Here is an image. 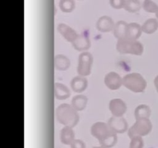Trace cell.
Returning a JSON list of instances; mask_svg holds the SVG:
<instances>
[{
  "label": "cell",
  "mask_w": 158,
  "mask_h": 148,
  "mask_svg": "<svg viewBox=\"0 0 158 148\" xmlns=\"http://www.w3.org/2000/svg\"><path fill=\"white\" fill-rule=\"evenodd\" d=\"M109 109L114 117H123L127 111V105L121 99H113L109 103Z\"/></svg>",
  "instance_id": "9c48e42d"
},
{
  "label": "cell",
  "mask_w": 158,
  "mask_h": 148,
  "mask_svg": "<svg viewBox=\"0 0 158 148\" xmlns=\"http://www.w3.org/2000/svg\"><path fill=\"white\" fill-rule=\"evenodd\" d=\"M158 29V20L157 18H151L144 22L142 25V30L147 34H152Z\"/></svg>",
  "instance_id": "44dd1931"
},
{
  "label": "cell",
  "mask_w": 158,
  "mask_h": 148,
  "mask_svg": "<svg viewBox=\"0 0 158 148\" xmlns=\"http://www.w3.org/2000/svg\"><path fill=\"white\" fill-rule=\"evenodd\" d=\"M57 30L68 42H70L72 43L78 36L77 32L65 23H60L57 26Z\"/></svg>",
  "instance_id": "8fae6325"
},
{
  "label": "cell",
  "mask_w": 158,
  "mask_h": 148,
  "mask_svg": "<svg viewBox=\"0 0 158 148\" xmlns=\"http://www.w3.org/2000/svg\"><path fill=\"white\" fill-rule=\"evenodd\" d=\"M94 57L89 52H83L80 54L78 58L77 72L80 76H87L90 74Z\"/></svg>",
  "instance_id": "5b68a950"
},
{
  "label": "cell",
  "mask_w": 158,
  "mask_h": 148,
  "mask_svg": "<svg viewBox=\"0 0 158 148\" xmlns=\"http://www.w3.org/2000/svg\"><path fill=\"white\" fill-rule=\"evenodd\" d=\"M88 99L84 95H77L73 97L72 100V106L76 110L81 111L85 109L87 104Z\"/></svg>",
  "instance_id": "ffe728a7"
},
{
  "label": "cell",
  "mask_w": 158,
  "mask_h": 148,
  "mask_svg": "<svg viewBox=\"0 0 158 148\" xmlns=\"http://www.w3.org/2000/svg\"><path fill=\"white\" fill-rule=\"evenodd\" d=\"M117 141V133L114 132L113 130H110L107 136L105 137L103 140H102L100 142L102 146H104L105 148H110L114 146L116 144Z\"/></svg>",
  "instance_id": "7402d4cb"
},
{
  "label": "cell",
  "mask_w": 158,
  "mask_h": 148,
  "mask_svg": "<svg viewBox=\"0 0 158 148\" xmlns=\"http://www.w3.org/2000/svg\"><path fill=\"white\" fill-rule=\"evenodd\" d=\"M71 148H85V144L82 140H75L71 144Z\"/></svg>",
  "instance_id": "83f0119b"
},
{
  "label": "cell",
  "mask_w": 158,
  "mask_h": 148,
  "mask_svg": "<svg viewBox=\"0 0 158 148\" xmlns=\"http://www.w3.org/2000/svg\"><path fill=\"white\" fill-rule=\"evenodd\" d=\"M154 86H155V87H156V89H157V91L158 92V75L155 77V79H154Z\"/></svg>",
  "instance_id": "f1b7e54d"
},
{
  "label": "cell",
  "mask_w": 158,
  "mask_h": 148,
  "mask_svg": "<svg viewBox=\"0 0 158 148\" xmlns=\"http://www.w3.org/2000/svg\"><path fill=\"white\" fill-rule=\"evenodd\" d=\"M71 88L76 92H82L86 89L88 85L87 80L85 77L77 76L71 80Z\"/></svg>",
  "instance_id": "7c38bea8"
},
{
  "label": "cell",
  "mask_w": 158,
  "mask_h": 148,
  "mask_svg": "<svg viewBox=\"0 0 158 148\" xmlns=\"http://www.w3.org/2000/svg\"><path fill=\"white\" fill-rule=\"evenodd\" d=\"M152 130V123L149 119L136 120L134 124L128 130V136L132 139L135 137H143L149 134Z\"/></svg>",
  "instance_id": "277c9868"
},
{
  "label": "cell",
  "mask_w": 158,
  "mask_h": 148,
  "mask_svg": "<svg viewBox=\"0 0 158 148\" xmlns=\"http://www.w3.org/2000/svg\"><path fill=\"white\" fill-rule=\"evenodd\" d=\"M143 8L145 11L151 13H156L158 10V5L151 0H145L143 2Z\"/></svg>",
  "instance_id": "d4e9b609"
},
{
  "label": "cell",
  "mask_w": 158,
  "mask_h": 148,
  "mask_svg": "<svg viewBox=\"0 0 158 148\" xmlns=\"http://www.w3.org/2000/svg\"><path fill=\"white\" fill-rule=\"evenodd\" d=\"M116 49L121 54L140 56L143 52V46L140 42L128 38L119 39L116 45Z\"/></svg>",
  "instance_id": "7a4b0ae2"
},
{
  "label": "cell",
  "mask_w": 158,
  "mask_h": 148,
  "mask_svg": "<svg viewBox=\"0 0 158 148\" xmlns=\"http://www.w3.org/2000/svg\"><path fill=\"white\" fill-rule=\"evenodd\" d=\"M110 4L114 9H120L123 8V5H124V0H110Z\"/></svg>",
  "instance_id": "4316f807"
},
{
  "label": "cell",
  "mask_w": 158,
  "mask_h": 148,
  "mask_svg": "<svg viewBox=\"0 0 158 148\" xmlns=\"http://www.w3.org/2000/svg\"><path fill=\"white\" fill-rule=\"evenodd\" d=\"M123 84L126 88L134 92H142L147 87L146 80L137 72L128 73L123 78Z\"/></svg>",
  "instance_id": "3957f363"
},
{
  "label": "cell",
  "mask_w": 158,
  "mask_h": 148,
  "mask_svg": "<svg viewBox=\"0 0 158 148\" xmlns=\"http://www.w3.org/2000/svg\"><path fill=\"white\" fill-rule=\"evenodd\" d=\"M57 120L65 126L74 127L80 120V116L72 105L68 103L60 104L56 109Z\"/></svg>",
  "instance_id": "6da1fadb"
},
{
  "label": "cell",
  "mask_w": 158,
  "mask_h": 148,
  "mask_svg": "<svg viewBox=\"0 0 158 148\" xmlns=\"http://www.w3.org/2000/svg\"><path fill=\"white\" fill-rule=\"evenodd\" d=\"M104 83L110 89L117 90L123 84V79L116 72H110L105 76Z\"/></svg>",
  "instance_id": "ba28073f"
},
{
  "label": "cell",
  "mask_w": 158,
  "mask_h": 148,
  "mask_svg": "<svg viewBox=\"0 0 158 148\" xmlns=\"http://www.w3.org/2000/svg\"><path fill=\"white\" fill-rule=\"evenodd\" d=\"M128 25L129 24L127 22L123 21V20H120L116 23L114 29V36L117 39H123L127 38Z\"/></svg>",
  "instance_id": "5bb4252c"
},
{
  "label": "cell",
  "mask_w": 158,
  "mask_h": 148,
  "mask_svg": "<svg viewBox=\"0 0 158 148\" xmlns=\"http://www.w3.org/2000/svg\"><path fill=\"white\" fill-rule=\"evenodd\" d=\"M60 140L63 144L71 145L75 140V133L72 127L64 126L60 131Z\"/></svg>",
  "instance_id": "4fadbf2b"
},
{
  "label": "cell",
  "mask_w": 158,
  "mask_h": 148,
  "mask_svg": "<svg viewBox=\"0 0 158 148\" xmlns=\"http://www.w3.org/2000/svg\"><path fill=\"white\" fill-rule=\"evenodd\" d=\"M60 8L63 12H71L75 9V2L73 0H61L60 2Z\"/></svg>",
  "instance_id": "cb8c5ba5"
},
{
  "label": "cell",
  "mask_w": 158,
  "mask_h": 148,
  "mask_svg": "<svg viewBox=\"0 0 158 148\" xmlns=\"http://www.w3.org/2000/svg\"><path fill=\"white\" fill-rule=\"evenodd\" d=\"M151 113V109L148 105L140 104L137 106L134 111V116L136 120L140 119H149Z\"/></svg>",
  "instance_id": "d6986e66"
},
{
  "label": "cell",
  "mask_w": 158,
  "mask_h": 148,
  "mask_svg": "<svg viewBox=\"0 0 158 148\" xmlns=\"http://www.w3.org/2000/svg\"><path fill=\"white\" fill-rule=\"evenodd\" d=\"M111 130L110 129L109 126L103 122H97L91 126V134L98 139L100 141L105 138L109 134Z\"/></svg>",
  "instance_id": "52a82bcc"
},
{
  "label": "cell",
  "mask_w": 158,
  "mask_h": 148,
  "mask_svg": "<svg viewBox=\"0 0 158 148\" xmlns=\"http://www.w3.org/2000/svg\"><path fill=\"white\" fill-rule=\"evenodd\" d=\"M143 140L142 137H135L131 139L130 148H143Z\"/></svg>",
  "instance_id": "484cf974"
},
{
  "label": "cell",
  "mask_w": 158,
  "mask_h": 148,
  "mask_svg": "<svg viewBox=\"0 0 158 148\" xmlns=\"http://www.w3.org/2000/svg\"><path fill=\"white\" fill-rule=\"evenodd\" d=\"M141 3L138 0H124L123 9L130 12H136L140 10Z\"/></svg>",
  "instance_id": "603a6c76"
},
{
  "label": "cell",
  "mask_w": 158,
  "mask_h": 148,
  "mask_svg": "<svg viewBox=\"0 0 158 148\" xmlns=\"http://www.w3.org/2000/svg\"><path fill=\"white\" fill-rule=\"evenodd\" d=\"M56 69L58 70H66L70 66V61L69 59L64 55H57L54 58Z\"/></svg>",
  "instance_id": "ac0fdd59"
},
{
  "label": "cell",
  "mask_w": 158,
  "mask_h": 148,
  "mask_svg": "<svg viewBox=\"0 0 158 148\" xmlns=\"http://www.w3.org/2000/svg\"><path fill=\"white\" fill-rule=\"evenodd\" d=\"M108 126L111 130L118 134H123L127 130L128 128L127 122L123 117L114 116L108 121Z\"/></svg>",
  "instance_id": "8992f818"
},
{
  "label": "cell",
  "mask_w": 158,
  "mask_h": 148,
  "mask_svg": "<svg viewBox=\"0 0 158 148\" xmlns=\"http://www.w3.org/2000/svg\"><path fill=\"white\" fill-rule=\"evenodd\" d=\"M54 92L57 100H66L70 96V91L66 85L60 83H56L54 85Z\"/></svg>",
  "instance_id": "2e32d148"
},
{
  "label": "cell",
  "mask_w": 158,
  "mask_h": 148,
  "mask_svg": "<svg viewBox=\"0 0 158 148\" xmlns=\"http://www.w3.org/2000/svg\"><path fill=\"white\" fill-rule=\"evenodd\" d=\"M155 14H156V17H157V18H158V10L157 11V12H156Z\"/></svg>",
  "instance_id": "4dcf8cb0"
},
{
  "label": "cell",
  "mask_w": 158,
  "mask_h": 148,
  "mask_svg": "<svg viewBox=\"0 0 158 148\" xmlns=\"http://www.w3.org/2000/svg\"><path fill=\"white\" fill-rule=\"evenodd\" d=\"M142 32H143V30H142V26L139 23H131L128 25L127 38L137 40V39L141 35Z\"/></svg>",
  "instance_id": "e0dca14e"
},
{
  "label": "cell",
  "mask_w": 158,
  "mask_h": 148,
  "mask_svg": "<svg viewBox=\"0 0 158 148\" xmlns=\"http://www.w3.org/2000/svg\"><path fill=\"white\" fill-rule=\"evenodd\" d=\"M97 29L102 32H109L114 30L115 27L114 20L108 15H103L97 20Z\"/></svg>",
  "instance_id": "30bf717a"
},
{
  "label": "cell",
  "mask_w": 158,
  "mask_h": 148,
  "mask_svg": "<svg viewBox=\"0 0 158 148\" xmlns=\"http://www.w3.org/2000/svg\"><path fill=\"white\" fill-rule=\"evenodd\" d=\"M94 148H105L104 146H95V147Z\"/></svg>",
  "instance_id": "f546056e"
},
{
  "label": "cell",
  "mask_w": 158,
  "mask_h": 148,
  "mask_svg": "<svg viewBox=\"0 0 158 148\" xmlns=\"http://www.w3.org/2000/svg\"><path fill=\"white\" fill-rule=\"evenodd\" d=\"M72 44L77 51H85L90 46V41L86 35H78L77 38L74 40Z\"/></svg>",
  "instance_id": "9a60e30c"
}]
</instances>
